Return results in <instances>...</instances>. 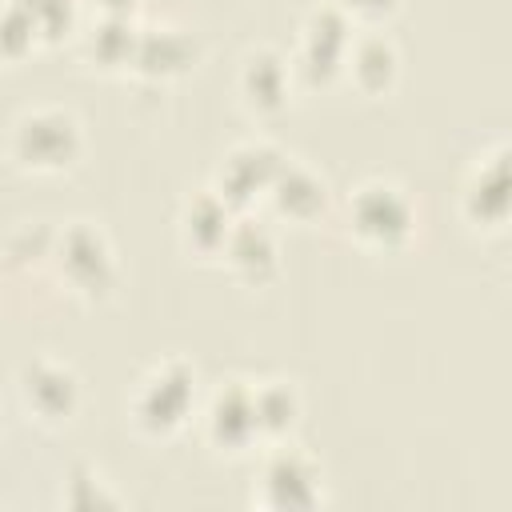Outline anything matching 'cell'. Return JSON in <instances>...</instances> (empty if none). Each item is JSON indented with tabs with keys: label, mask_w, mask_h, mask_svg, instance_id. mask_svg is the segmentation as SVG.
Returning <instances> with one entry per match:
<instances>
[{
	"label": "cell",
	"mask_w": 512,
	"mask_h": 512,
	"mask_svg": "<svg viewBox=\"0 0 512 512\" xmlns=\"http://www.w3.org/2000/svg\"><path fill=\"white\" fill-rule=\"evenodd\" d=\"M80 148H84L80 120L68 108H52V104L20 112L8 136L12 160L28 172H60L80 156Z\"/></svg>",
	"instance_id": "cell-1"
},
{
	"label": "cell",
	"mask_w": 512,
	"mask_h": 512,
	"mask_svg": "<svg viewBox=\"0 0 512 512\" xmlns=\"http://www.w3.org/2000/svg\"><path fill=\"white\" fill-rule=\"evenodd\" d=\"M348 232L368 248H400L416 232V204L412 196L392 180H364L352 188L348 204Z\"/></svg>",
	"instance_id": "cell-2"
},
{
	"label": "cell",
	"mask_w": 512,
	"mask_h": 512,
	"mask_svg": "<svg viewBox=\"0 0 512 512\" xmlns=\"http://www.w3.org/2000/svg\"><path fill=\"white\" fill-rule=\"evenodd\" d=\"M192 396H196L192 368L180 360H164L140 380V388L132 396V420L148 436H168L188 420Z\"/></svg>",
	"instance_id": "cell-3"
},
{
	"label": "cell",
	"mask_w": 512,
	"mask_h": 512,
	"mask_svg": "<svg viewBox=\"0 0 512 512\" xmlns=\"http://www.w3.org/2000/svg\"><path fill=\"white\" fill-rule=\"evenodd\" d=\"M52 256L60 264V276L84 292V296H104L116 284V260H112V244L108 236L88 224V220H72L64 232H56L52 240Z\"/></svg>",
	"instance_id": "cell-4"
},
{
	"label": "cell",
	"mask_w": 512,
	"mask_h": 512,
	"mask_svg": "<svg viewBox=\"0 0 512 512\" xmlns=\"http://www.w3.org/2000/svg\"><path fill=\"white\" fill-rule=\"evenodd\" d=\"M352 40V20L344 12H336L332 4H320L308 12L304 28H300V48L288 60L292 76H300L304 84H328L344 72V48Z\"/></svg>",
	"instance_id": "cell-5"
},
{
	"label": "cell",
	"mask_w": 512,
	"mask_h": 512,
	"mask_svg": "<svg viewBox=\"0 0 512 512\" xmlns=\"http://www.w3.org/2000/svg\"><path fill=\"white\" fill-rule=\"evenodd\" d=\"M280 168H284V152L276 144H268V140H244L216 168L212 192L236 212V208L252 204V196H264L272 188V180H276Z\"/></svg>",
	"instance_id": "cell-6"
},
{
	"label": "cell",
	"mask_w": 512,
	"mask_h": 512,
	"mask_svg": "<svg viewBox=\"0 0 512 512\" xmlns=\"http://www.w3.org/2000/svg\"><path fill=\"white\" fill-rule=\"evenodd\" d=\"M20 400L36 420L64 424L80 404V380L60 360H32L20 372Z\"/></svg>",
	"instance_id": "cell-7"
},
{
	"label": "cell",
	"mask_w": 512,
	"mask_h": 512,
	"mask_svg": "<svg viewBox=\"0 0 512 512\" xmlns=\"http://www.w3.org/2000/svg\"><path fill=\"white\" fill-rule=\"evenodd\" d=\"M320 500V472L296 448H276L260 472V504L268 508H312Z\"/></svg>",
	"instance_id": "cell-8"
},
{
	"label": "cell",
	"mask_w": 512,
	"mask_h": 512,
	"mask_svg": "<svg viewBox=\"0 0 512 512\" xmlns=\"http://www.w3.org/2000/svg\"><path fill=\"white\" fill-rule=\"evenodd\" d=\"M204 432L224 452H240L252 440H260L256 412H252V384L228 380L224 388H216V396L208 400V412H204Z\"/></svg>",
	"instance_id": "cell-9"
},
{
	"label": "cell",
	"mask_w": 512,
	"mask_h": 512,
	"mask_svg": "<svg viewBox=\"0 0 512 512\" xmlns=\"http://www.w3.org/2000/svg\"><path fill=\"white\" fill-rule=\"evenodd\" d=\"M192 60H196V40H192L188 28H176V24H144V28H136V44H132L128 68H136L140 76L164 80V76L184 72Z\"/></svg>",
	"instance_id": "cell-10"
},
{
	"label": "cell",
	"mask_w": 512,
	"mask_h": 512,
	"mask_svg": "<svg viewBox=\"0 0 512 512\" xmlns=\"http://www.w3.org/2000/svg\"><path fill=\"white\" fill-rule=\"evenodd\" d=\"M236 92L252 112H280L292 92V64L276 48H252L240 60Z\"/></svg>",
	"instance_id": "cell-11"
},
{
	"label": "cell",
	"mask_w": 512,
	"mask_h": 512,
	"mask_svg": "<svg viewBox=\"0 0 512 512\" xmlns=\"http://www.w3.org/2000/svg\"><path fill=\"white\" fill-rule=\"evenodd\" d=\"M220 256L232 264L240 280H252V284H264L280 268V244L260 220H232Z\"/></svg>",
	"instance_id": "cell-12"
},
{
	"label": "cell",
	"mask_w": 512,
	"mask_h": 512,
	"mask_svg": "<svg viewBox=\"0 0 512 512\" xmlns=\"http://www.w3.org/2000/svg\"><path fill=\"white\" fill-rule=\"evenodd\" d=\"M504 144L492 152V156H484L476 168H472V176H468V184H464V196H460V204H464V216L472 220V224H492V228H500L504 224V216H508V172H504Z\"/></svg>",
	"instance_id": "cell-13"
},
{
	"label": "cell",
	"mask_w": 512,
	"mask_h": 512,
	"mask_svg": "<svg viewBox=\"0 0 512 512\" xmlns=\"http://www.w3.org/2000/svg\"><path fill=\"white\" fill-rule=\"evenodd\" d=\"M344 72L352 76V84L360 92H388L396 84V72H400V52L380 32L352 36L344 48Z\"/></svg>",
	"instance_id": "cell-14"
},
{
	"label": "cell",
	"mask_w": 512,
	"mask_h": 512,
	"mask_svg": "<svg viewBox=\"0 0 512 512\" xmlns=\"http://www.w3.org/2000/svg\"><path fill=\"white\" fill-rule=\"evenodd\" d=\"M268 196H272V208H276L284 220H300V224L316 220V216L328 208V184H324L312 168L292 164V160H284V168L276 172Z\"/></svg>",
	"instance_id": "cell-15"
},
{
	"label": "cell",
	"mask_w": 512,
	"mask_h": 512,
	"mask_svg": "<svg viewBox=\"0 0 512 512\" xmlns=\"http://www.w3.org/2000/svg\"><path fill=\"white\" fill-rule=\"evenodd\" d=\"M228 228H232V208L212 188L188 196V204L180 212V240H184V248H192L200 256H220V248L228 240Z\"/></svg>",
	"instance_id": "cell-16"
},
{
	"label": "cell",
	"mask_w": 512,
	"mask_h": 512,
	"mask_svg": "<svg viewBox=\"0 0 512 512\" xmlns=\"http://www.w3.org/2000/svg\"><path fill=\"white\" fill-rule=\"evenodd\" d=\"M136 28L128 20V12H100V20L84 32V56L104 64V68H116V64H128L132 60V44H136Z\"/></svg>",
	"instance_id": "cell-17"
},
{
	"label": "cell",
	"mask_w": 512,
	"mask_h": 512,
	"mask_svg": "<svg viewBox=\"0 0 512 512\" xmlns=\"http://www.w3.org/2000/svg\"><path fill=\"white\" fill-rule=\"evenodd\" d=\"M252 412H256L260 436H284L300 416V396L284 380H264V384H252Z\"/></svg>",
	"instance_id": "cell-18"
},
{
	"label": "cell",
	"mask_w": 512,
	"mask_h": 512,
	"mask_svg": "<svg viewBox=\"0 0 512 512\" xmlns=\"http://www.w3.org/2000/svg\"><path fill=\"white\" fill-rule=\"evenodd\" d=\"M40 40L36 24L28 20L24 8H16L12 0L0 4V60H20L32 52V44Z\"/></svg>",
	"instance_id": "cell-19"
},
{
	"label": "cell",
	"mask_w": 512,
	"mask_h": 512,
	"mask_svg": "<svg viewBox=\"0 0 512 512\" xmlns=\"http://www.w3.org/2000/svg\"><path fill=\"white\" fill-rule=\"evenodd\" d=\"M12 4L24 8L28 20L36 24V32L48 36V40H56L60 32H72V24H76V4L72 0H12Z\"/></svg>",
	"instance_id": "cell-20"
},
{
	"label": "cell",
	"mask_w": 512,
	"mask_h": 512,
	"mask_svg": "<svg viewBox=\"0 0 512 512\" xmlns=\"http://www.w3.org/2000/svg\"><path fill=\"white\" fill-rule=\"evenodd\" d=\"M336 12H344L348 20H380V16H388L400 0H328Z\"/></svg>",
	"instance_id": "cell-21"
},
{
	"label": "cell",
	"mask_w": 512,
	"mask_h": 512,
	"mask_svg": "<svg viewBox=\"0 0 512 512\" xmlns=\"http://www.w3.org/2000/svg\"><path fill=\"white\" fill-rule=\"evenodd\" d=\"M136 0H100V12H132Z\"/></svg>",
	"instance_id": "cell-22"
}]
</instances>
